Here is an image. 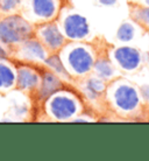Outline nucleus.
Returning <instances> with one entry per match:
<instances>
[{"label":"nucleus","instance_id":"nucleus-1","mask_svg":"<svg viewBox=\"0 0 149 161\" xmlns=\"http://www.w3.org/2000/svg\"><path fill=\"white\" fill-rule=\"evenodd\" d=\"M58 54L72 78L81 80L92 71L96 55L83 41H68Z\"/></svg>","mask_w":149,"mask_h":161},{"label":"nucleus","instance_id":"nucleus-2","mask_svg":"<svg viewBox=\"0 0 149 161\" xmlns=\"http://www.w3.org/2000/svg\"><path fill=\"white\" fill-rule=\"evenodd\" d=\"M45 114L52 120L69 121L73 120L82 113L83 106L79 97L62 89L50 96L45 102Z\"/></svg>","mask_w":149,"mask_h":161},{"label":"nucleus","instance_id":"nucleus-3","mask_svg":"<svg viewBox=\"0 0 149 161\" xmlns=\"http://www.w3.org/2000/svg\"><path fill=\"white\" fill-rule=\"evenodd\" d=\"M35 26L22 14L11 13L0 19V42L14 48L22 41L34 36Z\"/></svg>","mask_w":149,"mask_h":161},{"label":"nucleus","instance_id":"nucleus-4","mask_svg":"<svg viewBox=\"0 0 149 161\" xmlns=\"http://www.w3.org/2000/svg\"><path fill=\"white\" fill-rule=\"evenodd\" d=\"M21 14L34 26L56 20L62 11V0H22Z\"/></svg>","mask_w":149,"mask_h":161},{"label":"nucleus","instance_id":"nucleus-5","mask_svg":"<svg viewBox=\"0 0 149 161\" xmlns=\"http://www.w3.org/2000/svg\"><path fill=\"white\" fill-rule=\"evenodd\" d=\"M111 105L120 113L135 112L141 103V96L132 84L125 82L114 83L113 86L106 89Z\"/></svg>","mask_w":149,"mask_h":161},{"label":"nucleus","instance_id":"nucleus-6","mask_svg":"<svg viewBox=\"0 0 149 161\" xmlns=\"http://www.w3.org/2000/svg\"><path fill=\"white\" fill-rule=\"evenodd\" d=\"M58 25L68 41H84L90 34L86 18L77 12H61Z\"/></svg>","mask_w":149,"mask_h":161},{"label":"nucleus","instance_id":"nucleus-7","mask_svg":"<svg viewBox=\"0 0 149 161\" xmlns=\"http://www.w3.org/2000/svg\"><path fill=\"white\" fill-rule=\"evenodd\" d=\"M34 36L41 41L48 53H60V50L68 42L57 21H48L36 25L34 29Z\"/></svg>","mask_w":149,"mask_h":161},{"label":"nucleus","instance_id":"nucleus-8","mask_svg":"<svg viewBox=\"0 0 149 161\" xmlns=\"http://www.w3.org/2000/svg\"><path fill=\"white\" fill-rule=\"evenodd\" d=\"M48 50L36 36H30L14 47V55L18 61L30 64H43L48 56Z\"/></svg>","mask_w":149,"mask_h":161},{"label":"nucleus","instance_id":"nucleus-9","mask_svg":"<svg viewBox=\"0 0 149 161\" xmlns=\"http://www.w3.org/2000/svg\"><path fill=\"white\" fill-rule=\"evenodd\" d=\"M35 64L22 63L15 67V88L22 92H36L41 80V73L34 67Z\"/></svg>","mask_w":149,"mask_h":161},{"label":"nucleus","instance_id":"nucleus-10","mask_svg":"<svg viewBox=\"0 0 149 161\" xmlns=\"http://www.w3.org/2000/svg\"><path fill=\"white\" fill-rule=\"evenodd\" d=\"M112 60L118 68L125 71H134L142 63V55L136 48L122 46L115 48L112 53Z\"/></svg>","mask_w":149,"mask_h":161},{"label":"nucleus","instance_id":"nucleus-11","mask_svg":"<svg viewBox=\"0 0 149 161\" xmlns=\"http://www.w3.org/2000/svg\"><path fill=\"white\" fill-rule=\"evenodd\" d=\"M64 85L65 80H63L60 76H57L56 74H54L49 69L45 68L41 74L40 84H39V88L35 93L41 102H45L54 93L64 89Z\"/></svg>","mask_w":149,"mask_h":161},{"label":"nucleus","instance_id":"nucleus-12","mask_svg":"<svg viewBox=\"0 0 149 161\" xmlns=\"http://www.w3.org/2000/svg\"><path fill=\"white\" fill-rule=\"evenodd\" d=\"M82 95H84L85 99L90 102H97L101 97L106 95V80H101L98 76H85L81 78L79 84Z\"/></svg>","mask_w":149,"mask_h":161},{"label":"nucleus","instance_id":"nucleus-13","mask_svg":"<svg viewBox=\"0 0 149 161\" xmlns=\"http://www.w3.org/2000/svg\"><path fill=\"white\" fill-rule=\"evenodd\" d=\"M16 70L8 60L0 61V91L7 92L15 86Z\"/></svg>","mask_w":149,"mask_h":161},{"label":"nucleus","instance_id":"nucleus-14","mask_svg":"<svg viewBox=\"0 0 149 161\" xmlns=\"http://www.w3.org/2000/svg\"><path fill=\"white\" fill-rule=\"evenodd\" d=\"M43 64L47 67V69H49L54 74H56L57 76H60L65 82L73 80L71 75L69 74V71L67 70V68H65L64 63H63V61H62L58 53H50V54H48V56L45 60Z\"/></svg>","mask_w":149,"mask_h":161},{"label":"nucleus","instance_id":"nucleus-15","mask_svg":"<svg viewBox=\"0 0 149 161\" xmlns=\"http://www.w3.org/2000/svg\"><path fill=\"white\" fill-rule=\"evenodd\" d=\"M92 71L94 75L98 77H100L101 80H111L114 78V76L117 75V69L115 65L113 64V62L109 60L107 57H99L96 58L94 64H93Z\"/></svg>","mask_w":149,"mask_h":161},{"label":"nucleus","instance_id":"nucleus-16","mask_svg":"<svg viewBox=\"0 0 149 161\" xmlns=\"http://www.w3.org/2000/svg\"><path fill=\"white\" fill-rule=\"evenodd\" d=\"M135 36V28L130 22H124L117 31V39L120 42H129Z\"/></svg>","mask_w":149,"mask_h":161},{"label":"nucleus","instance_id":"nucleus-17","mask_svg":"<svg viewBox=\"0 0 149 161\" xmlns=\"http://www.w3.org/2000/svg\"><path fill=\"white\" fill-rule=\"evenodd\" d=\"M22 0H0V13L11 14L20 9Z\"/></svg>","mask_w":149,"mask_h":161},{"label":"nucleus","instance_id":"nucleus-18","mask_svg":"<svg viewBox=\"0 0 149 161\" xmlns=\"http://www.w3.org/2000/svg\"><path fill=\"white\" fill-rule=\"evenodd\" d=\"M133 14L135 20L149 27V6H147V5L146 6H137L134 9Z\"/></svg>","mask_w":149,"mask_h":161},{"label":"nucleus","instance_id":"nucleus-19","mask_svg":"<svg viewBox=\"0 0 149 161\" xmlns=\"http://www.w3.org/2000/svg\"><path fill=\"white\" fill-rule=\"evenodd\" d=\"M11 56V52L8 50V47L3 42H0V61L8 60Z\"/></svg>","mask_w":149,"mask_h":161},{"label":"nucleus","instance_id":"nucleus-20","mask_svg":"<svg viewBox=\"0 0 149 161\" xmlns=\"http://www.w3.org/2000/svg\"><path fill=\"white\" fill-rule=\"evenodd\" d=\"M140 96L143 98V101L149 103V85H142L140 88Z\"/></svg>","mask_w":149,"mask_h":161},{"label":"nucleus","instance_id":"nucleus-21","mask_svg":"<svg viewBox=\"0 0 149 161\" xmlns=\"http://www.w3.org/2000/svg\"><path fill=\"white\" fill-rule=\"evenodd\" d=\"M99 5L101 6H114V5H117L118 0H97Z\"/></svg>","mask_w":149,"mask_h":161},{"label":"nucleus","instance_id":"nucleus-22","mask_svg":"<svg viewBox=\"0 0 149 161\" xmlns=\"http://www.w3.org/2000/svg\"><path fill=\"white\" fill-rule=\"evenodd\" d=\"M145 4L147 5V6H149V0H145Z\"/></svg>","mask_w":149,"mask_h":161}]
</instances>
